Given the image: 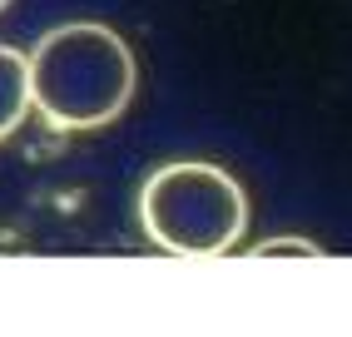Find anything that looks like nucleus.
Instances as JSON below:
<instances>
[{
	"mask_svg": "<svg viewBox=\"0 0 352 337\" xmlns=\"http://www.w3.org/2000/svg\"><path fill=\"white\" fill-rule=\"evenodd\" d=\"M258 258H322V248L313 243V238H263V243H253Z\"/></svg>",
	"mask_w": 352,
	"mask_h": 337,
	"instance_id": "20e7f679",
	"label": "nucleus"
},
{
	"mask_svg": "<svg viewBox=\"0 0 352 337\" xmlns=\"http://www.w3.org/2000/svg\"><path fill=\"white\" fill-rule=\"evenodd\" d=\"M139 228L164 253L223 258L248 228V194L219 164L174 159L139 184Z\"/></svg>",
	"mask_w": 352,
	"mask_h": 337,
	"instance_id": "f03ea898",
	"label": "nucleus"
},
{
	"mask_svg": "<svg viewBox=\"0 0 352 337\" xmlns=\"http://www.w3.org/2000/svg\"><path fill=\"white\" fill-rule=\"evenodd\" d=\"M30 89L45 124L104 129L134 105L139 60L104 20H65L30 45Z\"/></svg>",
	"mask_w": 352,
	"mask_h": 337,
	"instance_id": "f257e3e1",
	"label": "nucleus"
},
{
	"mask_svg": "<svg viewBox=\"0 0 352 337\" xmlns=\"http://www.w3.org/2000/svg\"><path fill=\"white\" fill-rule=\"evenodd\" d=\"M35 109V89H30V50L0 45V144H6Z\"/></svg>",
	"mask_w": 352,
	"mask_h": 337,
	"instance_id": "7ed1b4c3",
	"label": "nucleus"
},
{
	"mask_svg": "<svg viewBox=\"0 0 352 337\" xmlns=\"http://www.w3.org/2000/svg\"><path fill=\"white\" fill-rule=\"evenodd\" d=\"M6 6H10V0H0V10H6Z\"/></svg>",
	"mask_w": 352,
	"mask_h": 337,
	"instance_id": "39448f33",
	"label": "nucleus"
}]
</instances>
